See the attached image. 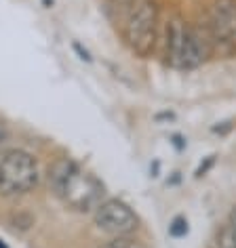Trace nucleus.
<instances>
[{
  "label": "nucleus",
  "mask_w": 236,
  "mask_h": 248,
  "mask_svg": "<svg viewBox=\"0 0 236 248\" xmlns=\"http://www.w3.org/2000/svg\"><path fill=\"white\" fill-rule=\"evenodd\" d=\"M93 225L97 232H101L110 238H125L137 232L139 217L127 202L118 198H105L93 213Z\"/></svg>",
  "instance_id": "obj_4"
},
{
  "label": "nucleus",
  "mask_w": 236,
  "mask_h": 248,
  "mask_svg": "<svg viewBox=\"0 0 236 248\" xmlns=\"http://www.w3.org/2000/svg\"><path fill=\"white\" fill-rule=\"evenodd\" d=\"M49 187L55 198L76 213H95L105 200V187L95 175L70 158L55 160L49 169Z\"/></svg>",
  "instance_id": "obj_1"
},
{
  "label": "nucleus",
  "mask_w": 236,
  "mask_h": 248,
  "mask_svg": "<svg viewBox=\"0 0 236 248\" xmlns=\"http://www.w3.org/2000/svg\"><path fill=\"white\" fill-rule=\"evenodd\" d=\"M169 233L173 238H184V235H188V221H185V217H175V219L171 221Z\"/></svg>",
  "instance_id": "obj_9"
},
{
  "label": "nucleus",
  "mask_w": 236,
  "mask_h": 248,
  "mask_svg": "<svg viewBox=\"0 0 236 248\" xmlns=\"http://www.w3.org/2000/svg\"><path fill=\"white\" fill-rule=\"evenodd\" d=\"M0 248H7V244H4V242H2V240H0Z\"/></svg>",
  "instance_id": "obj_15"
},
{
  "label": "nucleus",
  "mask_w": 236,
  "mask_h": 248,
  "mask_svg": "<svg viewBox=\"0 0 236 248\" xmlns=\"http://www.w3.org/2000/svg\"><path fill=\"white\" fill-rule=\"evenodd\" d=\"M228 225L236 232V206H234L232 210H230V215H228Z\"/></svg>",
  "instance_id": "obj_12"
},
{
  "label": "nucleus",
  "mask_w": 236,
  "mask_h": 248,
  "mask_svg": "<svg viewBox=\"0 0 236 248\" xmlns=\"http://www.w3.org/2000/svg\"><path fill=\"white\" fill-rule=\"evenodd\" d=\"M74 48H76V51H78L80 55H83V59H86V61H91V57H89V53H86V51H83V48H80V45H78V42H74Z\"/></svg>",
  "instance_id": "obj_13"
},
{
  "label": "nucleus",
  "mask_w": 236,
  "mask_h": 248,
  "mask_svg": "<svg viewBox=\"0 0 236 248\" xmlns=\"http://www.w3.org/2000/svg\"><path fill=\"white\" fill-rule=\"evenodd\" d=\"M211 166H213V156H211V158L207 160V164H204V166H201V169H198V170H196V177H202V175H204V172H207V170L211 169Z\"/></svg>",
  "instance_id": "obj_11"
},
{
  "label": "nucleus",
  "mask_w": 236,
  "mask_h": 248,
  "mask_svg": "<svg viewBox=\"0 0 236 248\" xmlns=\"http://www.w3.org/2000/svg\"><path fill=\"white\" fill-rule=\"evenodd\" d=\"M97 248H148V246L139 240H133L131 235H125V238H112L110 242H105V244Z\"/></svg>",
  "instance_id": "obj_8"
},
{
  "label": "nucleus",
  "mask_w": 236,
  "mask_h": 248,
  "mask_svg": "<svg viewBox=\"0 0 236 248\" xmlns=\"http://www.w3.org/2000/svg\"><path fill=\"white\" fill-rule=\"evenodd\" d=\"M211 36L209 32L190 26L188 23V34H185V46H184V57H182V70H194L202 65L211 55Z\"/></svg>",
  "instance_id": "obj_6"
},
{
  "label": "nucleus",
  "mask_w": 236,
  "mask_h": 248,
  "mask_svg": "<svg viewBox=\"0 0 236 248\" xmlns=\"http://www.w3.org/2000/svg\"><path fill=\"white\" fill-rule=\"evenodd\" d=\"M173 139H175V145L179 147V150H182V147H184V143H182V137H173Z\"/></svg>",
  "instance_id": "obj_14"
},
{
  "label": "nucleus",
  "mask_w": 236,
  "mask_h": 248,
  "mask_svg": "<svg viewBox=\"0 0 236 248\" xmlns=\"http://www.w3.org/2000/svg\"><path fill=\"white\" fill-rule=\"evenodd\" d=\"M185 34H188V21H184L182 17H173L167 26V63L175 70H182Z\"/></svg>",
  "instance_id": "obj_7"
},
{
  "label": "nucleus",
  "mask_w": 236,
  "mask_h": 248,
  "mask_svg": "<svg viewBox=\"0 0 236 248\" xmlns=\"http://www.w3.org/2000/svg\"><path fill=\"white\" fill-rule=\"evenodd\" d=\"M158 30V7L154 0H144L129 9L125 23V40L133 53L148 55L156 42Z\"/></svg>",
  "instance_id": "obj_3"
},
{
  "label": "nucleus",
  "mask_w": 236,
  "mask_h": 248,
  "mask_svg": "<svg viewBox=\"0 0 236 248\" xmlns=\"http://www.w3.org/2000/svg\"><path fill=\"white\" fill-rule=\"evenodd\" d=\"M9 141H11V131L7 128V124H4V122H0V154H4V152H7Z\"/></svg>",
  "instance_id": "obj_10"
},
{
  "label": "nucleus",
  "mask_w": 236,
  "mask_h": 248,
  "mask_svg": "<svg viewBox=\"0 0 236 248\" xmlns=\"http://www.w3.org/2000/svg\"><path fill=\"white\" fill-rule=\"evenodd\" d=\"M207 32L211 42L236 48V0H213Z\"/></svg>",
  "instance_id": "obj_5"
},
{
  "label": "nucleus",
  "mask_w": 236,
  "mask_h": 248,
  "mask_svg": "<svg viewBox=\"0 0 236 248\" xmlns=\"http://www.w3.org/2000/svg\"><path fill=\"white\" fill-rule=\"evenodd\" d=\"M40 181L36 158L26 150H9L0 154V194L23 196Z\"/></svg>",
  "instance_id": "obj_2"
}]
</instances>
